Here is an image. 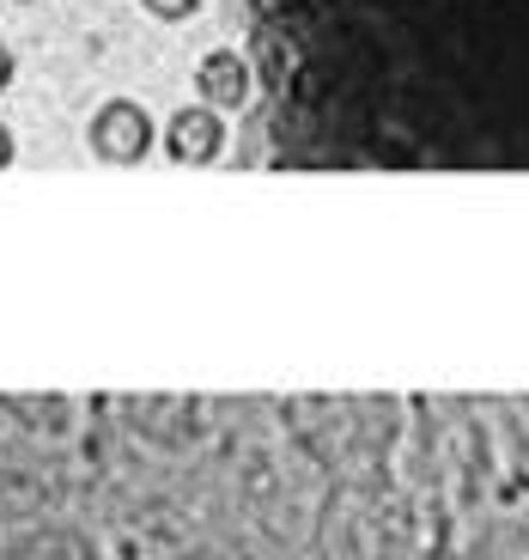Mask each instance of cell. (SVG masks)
<instances>
[{
  "mask_svg": "<svg viewBox=\"0 0 529 560\" xmlns=\"http://www.w3.org/2000/svg\"><path fill=\"white\" fill-rule=\"evenodd\" d=\"M85 140H92V153H98L104 165H140V159L153 153L158 135H153V116L140 110L134 98H110V104H98Z\"/></svg>",
  "mask_w": 529,
  "mask_h": 560,
  "instance_id": "cell-1",
  "label": "cell"
},
{
  "mask_svg": "<svg viewBox=\"0 0 529 560\" xmlns=\"http://www.w3.org/2000/svg\"><path fill=\"white\" fill-rule=\"evenodd\" d=\"M165 153L177 165H213L225 153V116L213 104H189L165 122Z\"/></svg>",
  "mask_w": 529,
  "mask_h": 560,
  "instance_id": "cell-2",
  "label": "cell"
},
{
  "mask_svg": "<svg viewBox=\"0 0 529 560\" xmlns=\"http://www.w3.org/2000/svg\"><path fill=\"white\" fill-rule=\"evenodd\" d=\"M196 92H201V104H213V110H244L250 92H256V73L237 49H208L201 68H196Z\"/></svg>",
  "mask_w": 529,
  "mask_h": 560,
  "instance_id": "cell-3",
  "label": "cell"
},
{
  "mask_svg": "<svg viewBox=\"0 0 529 560\" xmlns=\"http://www.w3.org/2000/svg\"><path fill=\"white\" fill-rule=\"evenodd\" d=\"M153 19H165V25H177V19H189V13H201V0H140Z\"/></svg>",
  "mask_w": 529,
  "mask_h": 560,
  "instance_id": "cell-4",
  "label": "cell"
},
{
  "mask_svg": "<svg viewBox=\"0 0 529 560\" xmlns=\"http://www.w3.org/2000/svg\"><path fill=\"white\" fill-rule=\"evenodd\" d=\"M13 159H19V140H13V128L0 122V171L13 165Z\"/></svg>",
  "mask_w": 529,
  "mask_h": 560,
  "instance_id": "cell-5",
  "label": "cell"
},
{
  "mask_svg": "<svg viewBox=\"0 0 529 560\" xmlns=\"http://www.w3.org/2000/svg\"><path fill=\"white\" fill-rule=\"evenodd\" d=\"M7 85H13V49L0 43V92H7Z\"/></svg>",
  "mask_w": 529,
  "mask_h": 560,
  "instance_id": "cell-6",
  "label": "cell"
},
{
  "mask_svg": "<svg viewBox=\"0 0 529 560\" xmlns=\"http://www.w3.org/2000/svg\"><path fill=\"white\" fill-rule=\"evenodd\" d=\"M19 7H25V0H19Z\"/></svg>",
  "mask_w": 529,
  "mask_h": 560,
  "instance_id": "cell-7",
  "label": "cell"
}]
</instances>
